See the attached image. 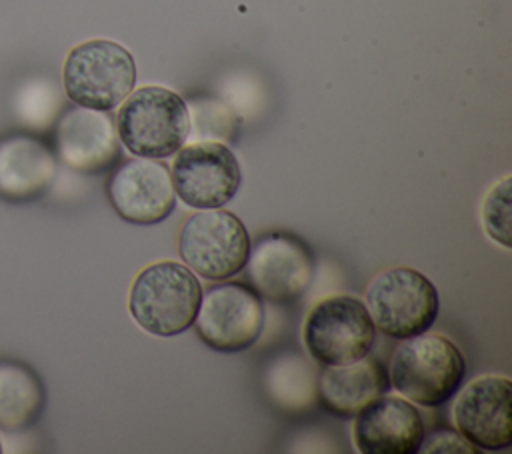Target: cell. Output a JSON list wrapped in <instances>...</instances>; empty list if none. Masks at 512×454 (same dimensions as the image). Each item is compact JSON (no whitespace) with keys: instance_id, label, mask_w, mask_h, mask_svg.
<instances>
[{"instance_id":"cell-1","label":"cell","mask_w":512,"mask_h":454,"mask_svg":"<svg viewBox=\"0 0 512 454\" xmlns=\"http://www.w3.org/2000/svg\"><path fill=\"white\" fill-rule=\"evenodd\" d=\"M200 300V280L186 264L158 260L136 274L130 286L128 310L144 332L170 338L194 324Z\"/></svg>"},{"instance_id":"cell-2","label":"cell","mask_w":512,"mask_h":454,"mask_svg":"<svg viewBox=\"0 0 512 454\" xmlns=\"http://www.w3.org/2000/svg\"><path fill=\"white\" fill-rule=\"evenodd\" d=\"M114 126L120 144L130 154L162 160L174 156L188 140V104L178 92L148 84L124 98Z\"/></svg>"},{"instance_id":"cell-3","label":"cell","mask_w":512,"mask_h":454,"mask_svg":"<svg viewBox=\"0 0 512 454\" xmlns=\"http://www.w3.org/2000/svg\"><path fill=\"white\" fill-rule=\"evenodd\" d=\"M388 378L410 402L434 408L456 396L466 378V360L446 336L422 332L394 350Z\"/></svg>"},{"instance_id":"cell-4","label":"cell","mask_w":512,"mask_h":454,"mask_svg":"<svg viewBox=\"0 0 512 454\" xmlns=\"http://www.w3.org/2000/svg\"><path fill=\"white\" fill-rule=\"evenodd\" d=\"M136 62L122 44L92 38L76 44L62 66V86L70 102L110 112L134 90Z\"/></svg>"},{"instance_id":"cell-5","label":"cell","mask_w":512,"mask_h":454,"mask_svg":"<svg viewBox=\"0 0 512 454\" xmlns=\"http://www.w3.org/2000/svg\"><path fill=\"white\" fill-rule=\"evenodd\" d=\"M364 304L380 332L406 340L432 328L440 298L428 276L410 266H392L372 278Z\"/></svg>"},{"instance_id":"cell-6","label":"cell","mask_w":512,"mask_h":454,"mask_svg":"<svg viewBox=\"0 0 512 454\" xmlns=\"http://www.w3.org/2000/svg\"><path fill=\"white\" fill-rule=\"evenodd\" d=\"M250 246L244 222L224 208L198 210L182 224L178 236L182 262L206 280L236 276L246 266Z\"/></svg>"},{"instance_id":"cell-7","label":"cell","mask_w":512,"mask_h":454,"mask_svg":"<svg viewBox=\"0 0 512 454\" xmlns=\"http://www.w3.org/2000/svg\"><path fill=\"white\" fill-rule=\"evenodd\" d=\"M376 326L366 304L356 296H328L306 316L302 340L318 366L356 362L370 354Z\"/></svg>"},{"instance_id":"cell-8","label":"cell","mask_w":512,"mask_h":454,"mask_svg":"<svg viewBox=\"0 0 512 454\" xmlns=\"http://www.w3.org/2000/svg\"><path fill=\"white\" fill-rule=\"evenodd\" d=\"M194 328L216 352H244L256 344L264 328L262 296L246 282H222L202 292Z\"/></svg>"},{"instance_id":"cell-9","label":"cell","mask_w":512,"mask_h":454,"mask_svg":"<svg viewBox=\"0 0 512 454\" xmlns=\"http://www.w3.org/2000/svg\"><path fill=\"white\" fill-rule=\"evenodd\" d=\"M170 178L186 206L208 210L222 208L236 196L242 186V168L224 142L200 140L176 152Z\"/></svg>"},{"instance_id":"cell-10","label":"cell","mask_w":512,"mask_h":454,"mask_svg":"<svg viewBox=\"0 0 512 454\" xmlns=\"http://www.w3.org/2000/svg\"><path fill=\"white\" fill-rule=\"evenodd\" d=\"M254 290L272 304L298 300L312 282L314 256L310 246L290 232L262 234L246 260Z\"/></svg>"},{"instance_id":"cell-11","label":"cell","mask_w":512,"mask_h":454,"mask_svg":"<svg viewBox=\"0 0 512 454\" xmlns=\"http://www.w3.org/2000/svg\"><path fill=\"white\" fill-rule=\"evenodd\" d=\"M114 212L130 224L150 226L166 220L176 208V192L166 164L152 158L122 162L106 182Z\"/></svg>"},{"instance_id":"cell-12","label":"cell","mask_w":512,"mask_h":454,"mask_svg":"<svg viewBox=\"0 0 512 454\" xmlns=\"http://www.w3.org/2000/svg\"><path fill=\"white\" fill-rule=\"evenodd\" d=\"M456 430L480 450H502L512 442V384L506 376H478L458 394Z\"/></svg>"},{"instance_id":"cell-13","label":"cell","mask_w":512,"mask_h":454,"mask_svg":"<svg viewBox=\"0 0 512 454\" xmlns=\"http://www.w3.org/2000/svg\"><path fill=\"white\" fill-rule=\"evenodd\" d=\"M56 154L72 170L98 174L120 156V140L108 112L74 106L62 112L54 130Z\"/></svg>"},{"instance_id":"cell-14","label":"cell","mask_w":512,"mask_h":454,"mask_svg":"<svg viewBox=\"0 0 512 454\" xmlns=\"http://www.w3.org/2000/svg\"><path fill=\"white\" fill-rule=\"evenodd\" d=\"M352 438L362 454H416L424 422L414 402L382 394L354 416Z\"/></svg>"},{"instance_id":"cell-15","label":"cell","mask_w":512,"mask_h":454,"mask_svg":"<svg viewBox=\"0 0 512 454\" xmlns=\"http://www.w3.org/2000/svg\"><path fill=\"white\" fill-rule=\"evenodd\" d=\"M56 176L52 148L32 136L14 132L0 138V196L24 202L40 196Z\"/></svg>"},{"instance_id":"cell-16","label":"cell","mask_w":512,"mask_h":454,"mask_svg":"<svg viewBox=\"0 0 512 454\" xmlns=\"http://www.w3.org/2000/svg\"><path fill=\"white\" fill-rule=\"evenodd\" d=\"M388 388V370L370 356L348 364L324 366L316 378L320 406L340 418L356 416L368 402L386 394Z\"/></svg>"},{"instance_id":"cell-17","label":"cell","mask_w":512,"mask_h":454,"mask_svg":"<svg viewBox=\"0 0 512 454\" xmlns=\"http://www.w3.org/2000/svg\"><path fill=\"white\" fill-rule=\"evenodd\" d=\"M44 406V388L34 370L18 362H0V428L32 426Z\"/></svg>"},{"instance_id":"cell-18","label":"cell","mask_w":512,"mask_h":454,"mask_svg":"<svg viewBox=\"0 0 512 454\" xmlns=\"http://www.w3.org/2000/svg\"><path fill=\"white\" fill-rule=\"evenodd\" d=\"M190 132L188 138L194 142L214 140L232 142L240 128V118L232 108L214 98H196L188 106Z\"/></svg>"},{"instance_id":"cell-19","label":"cell","mask_w":512,"mask_h":454,"mask_svg":"<svg viewBox=\"0 0 512 454\" xmlns=\"http://www.w3.org/2000/svg\"><path fill=\"white\" fill-rule=\"evenodd\" d=\"M510 188L512 178L506 174L500 180H496L482 198L480 208V220L486 236L502 246L504 250H510Z\"/></svg>"},{"instance_id":"cell-20","label":"cell","mask_w":512,"mask_h":454,"mask_svg":"<svg viewBox=\"0 0 512 454\" xmlns=\"http://www.w3.org/2000/svg\"><path fill=\"white\" fill-rule=\"evenodd\" d=\"M418 452H470V454H478L482 452L480 448H476L474 444H470L460 432H452V430H436L432 432L426 440H422V446Z\"/></svg>"},{"instance_id":"cell-21","label":"cell","mask_w":512,"mask_h":454,"mask_svg":"<svg viewBox=\"0 0 512 454\" xmlns=\"http://www.w3.org/2000/svg\"><path fill=\"white\" fill-rule=\"evenodd\" d=\"M0 452H2V442H0Z\"/></svg>"}]
</instances>
